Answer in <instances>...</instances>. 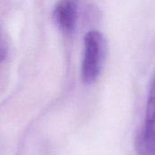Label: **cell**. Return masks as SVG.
<instances>
[{
	"label": "cell",
	"mask_w": 155,
	"mask_h": 155,
	"mask_svg": "<svg viewBox=\"0 0 155 155\" xmlns=\"http://www.w3.org/2000/svg\"><path fill=\"white\" fill-rule=\"evenodd\" d=\"M107 51L104 35L96 30L87 32L84 39V57L81 68L82 80L85 84H92L100 76Z\"/></svg>",
	"instance_id": "6da1fadb"
},
{
	"label": "cell",
	"mask_w": 155,
	"mask_h": 155,
	"mask_svg": "<svg viewBox=\"0 0 155 155\" xmlns=\"http://www.w3.org/2000/svg\"><path fill=\"white\" fill-rule=\"evenodd\" d=\"M138 151L140 155H155V74L150 84L144 124L138 139Z\"/></svg>",
	"instance_id": "7a4b0ae2"
},
{
	"label": "cell",
	"mask_w": 155,
	"mask_h": 155,
	"mask_svg": "<svg viewBox=\"0 0 155 155\" xmlns=\"http://www.w3.org/2000/svg\"><path fill=\"white\" fill-rule=\"evenodd\" d=\"M77 5L73 1L58 2L53 12L54 21L56 26L64 34H71L76 25Z\"/></svg>",
	"instance_id": "3957f363"
},
{
	"label": "cell",
	"mask_w": 155,
	"mask_h": 155,
	"mask_svg": "<svg viewBox=\"0 0 155 155\" xmlns=\"http://www.w3.org/2000/svg\"><path fill=\"white\" fill-rule=\"evenodd\" d=\"M6 54H7V43L3 33L0 31V64L5 58Z\"/></svg>",
	"instance_id": "277c9868"
}]
</instances>
